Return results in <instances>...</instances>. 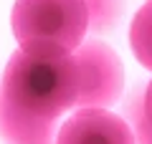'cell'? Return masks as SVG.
Instances as JSON below:
<instances>
[{
	"label": "cell",
	"mask_w": 152,
	"mask_h": 144,
	"mask_svg": "<svg viewBox=\"0 0 152 144\" xmlns=\"http://www.w3.org/2000/svg\"><path fill=\"white\" fill-rule=\"evenodd\" d=\"M79 89L74 53L56 46H18L0 79V91L13 106L41 119H58L74 109Z\"/></svg>",
	"instance_id": "cell-1"
},
{
	"label": "cell",
	"mask_w": 152,
	"mask_h": 144,
	"mask_svg": "<svg viewBox=\"0 0 152 144\" xmlns=\"http://www.w3.org/2000/svg\"><path fill=\"white\" fill-rule=\"evenodd\" d=\"M10 28L18 46H56L74 53L86 41L89 10L84 0H15Z\"/></svg>",
	"instance_id": "cell-2"
},
{
	"label": "cell",
	"mask_w": 152,
	"mask_h": 144,
	"mask_svg": "<svg viewBox=\"0 0 152 144\" xmlns=\"http://www.w3.org/2000/svg\"><path fill=\"white\" fill-rule=\"evenodd\" d=\"M81 89L74 109H109L122 99L124 66L102 38H86L74 51Z\"/></svg>",
	"instance_id": "cell-3"
},
{
	"label": "cell",
	"mask_w": 152,
	"mask_h": 144,
	"mask_svg": "<svg viewBox=\"0 0 152 144\" xmlns=\"http://www.w3.org/2000/svg\"><path fill=\"white\" fill-rule=\"evenodd\" d=\"M56 144H134L132 127L109 109H76L58 127Z\"/></svg>",
	"instance_id": "cell-4"
},
{
	"label": "cell",
	"mask_w": 152,
	"mask_h": 144,
	"mask_svg": "<svg viewBox=\"0 0 152 144\" xmlns=\"http://www.w3.org/2000/svg\"><path fill=\"white\" fill-rule=\"evenodd\" d=\"M58 119H41L13 106L0 91V139L5 144H53Z\"/></svg>",
	"instance_id": "cell-5"
},
{
	"label": "cell",
	"mask_w": 152,
	"mask_h": 144,
	"mask_svg": "<svg viewBox=\"0 0 152 144\" xmlns=\"http://www.w3.org/2000/svg\"><path fill=\"white\" fill-rule=\"evenodd\" d=\"M129 46H132L134 58L145 68L152 71V0H147L145 5L134 13V18H132Z\"/></svg>",
	"instance_id": "cell-6"
},
{
	"label": "cell",
	"mask_w": 152,
	"mask_h": 144,
	"mask_svg": "<svg viewBox=\"0 0 152 144\" xmlns=\"http://www.w3.org/2000/svg\"><path fill=\"white\" fill-rule=\"evenodd\" d=\"M89 10V33H112L124 15L127 0H84Z\"/></svg>",
	"instance_id": "cell-7"
},
{
	"label": "cell",
	"mask_w": 152,
	"mask_h": 144,
	"mask_svg": "<svg viewBox=\"0 0 152 144\" xmlns=\"http://www.w3.org/2000/svg\"><path fill=\"white\" fill-rule=\"evenodd\" d=\"M124 119L132 127L134 144H152V124L145 116V91L137 89L124 101Z\"/></svg>",
	"instance_id": "cell-8"
},
{
	"label": "cell",
	"mask_w": 152,
	"mask_h": 144,
	"mask_svg": "<svg viewBox=\"0 0 152 144\" xmlns=\"http://www.w3.org/2000/svg\"><path fill=\"white\" fill-rule=\"evenodd\" d=\"M145 116H147V121L152 124V81L145 89Z\"/></svg>",
	"instance_id": "cell-9"
},
{
	"label": "cell",
	"mask_w": 152,
	"mask_h": 144,
	"mask_svg": "<svg viewBox=\"0 0 152 144\" xmlns=\"http://www.w3.org/2000/svg\"><path fill=\"white\" fill-rule=\"evenodd\" d=\"M53 144H56V142H53Z\"/></svg>",
	"instance_id": "cell-10"
}]
</instances>
